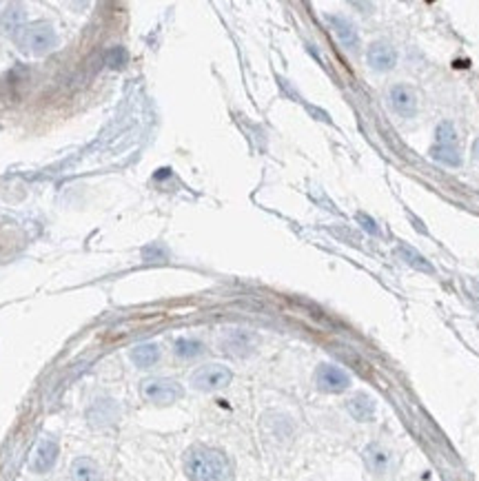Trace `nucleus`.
<instances>
[{
	"label": "nucleus",
	"mask_w": 479,
	"mask_h": 481,
	"mask_svg": "<svg viewBox=\"0 0 479 481\" xmlns=\"http://www.w3.org/2000/svg\"><path fill=\"white\" fill-rule=\"evenodd\" d=\"M184 473L189 481H233V464L222 450L197 443L184 455Z\"/></svg>",
	"instance_id": "obj_1"
},
{
	"label": "nucleus",
	"mask_w": 479,
	"mask_h": 481,
	"mask_svg": "<svg viewBox=\"0 0 479 481\" xmlns=\"http://www.w3.org/2000/svg\"><path fill=\"white\" fill-rule=\"evenodd\" d=\"M72 475H74V481H102V473H100L98 464L89 459V457H80V459L74 462Z\"/></svg>",
	"instance_id": "obj_13"
},
{
	"label": "nucleus",
	"mask_w": 479,
	"mask_h": 481,
	"mask_svg": "<svg viewBox=\"0 0 479 481\" xmlns=\"http://www.w3.org/2000/svg\"><path fill=\"white\" fill-rule=\"evenodd\" d=\"M473 156L479 160V140H475V145H473Z\"/></svg>",
	"instance_id": "obj_19"
},
{
	"label": "nucleus",
	"mask_w": 479,
	"mask_h": 481,
	"mask_svg": "<svg viewBox=\"0 0 479 481\" xmlns=\"http://www.w3.org/2000/svg\"><path fill=\"white\" fill-rule=\"evenodd\" d=\"M173 350H175V355L182 357V359H193V357L204 353V346H202V342H197V339L180 337V339H175Z\"/></svg>",
	"instance_id": "obj_17"
},
{
	"label": "nucleus",
	"mask_w": 479,
	"mask_h": 481,
	"mask_svg": "<svg viewBox=\"0 0 479 481\" xmlns=\"http://www.w3.org/2000/svg\"><path fill=\"white\" fill-rule=\"evenodd\" d=\"M395 253L400 255L408 266L417 268V271H422V273H435V271H433V266L428 264V260H424V257L419 255L415 249H411V246L400 244V246H397V249H395Z\"/></svg>",
	"instance_id": "obj_16"
},
{
	"label": "nucleus",
	"mask_w": 479,
	"mask_h": 481,
	"mask_svg": "<svg viewBox=\"0 0 479 481\" xmlns=\"http://www.w3.org/2000/svg\"><path fill=\"white\" fill-rule=\"evenodd\" d=\"M143 395H145V400H149L156 406H171V404L182 400L184 389L175 380L151 377V380L143 382Z\"/></svg>",
	"instance_id": "obj_2"
},
{
	"label": "nucleus",
	"mask_w": 479,
	"mask_h": 481,
	"mask_svg": "<svg viewBox=\"0 0 479 481\" xmlns=\"http://www.w3.org/2000/svg\"><path fill=\"white\" fill-rule=\"evenodd\" d=\"M364 459H366L368 471L375 473V475H387L391 471V464H393L391 453L380 443H371L368 446V448L364 450Z\"/></svg>",
	"instance_id": "obj_9"
},
{
	"label": "nucleus",
	"mask_w": 479,
	"mask_h": 481,
	"mask_svg": "<svg viewBox=\"0 0 479 481\" xmlns=\"http://www.w3.org/2000/svg\"><path fill=\"white\" fill-rule=\"evenodd\" d=\"M233 380V373L222 364H206L191 375V386L202 393H216L227 389Z\"/></svg>",
	"instance_id": "obj_3"
},
{
	"label": "nucleus",
	"mask_w": 479,
	"mask_h": 481,
	"mask_svg": "<svg viewBox=\"0 0 479 481\" xmlns=\"http://www.w3.org/2000/svg\"><path fill=\"white\" fill-rule=\"evenodd\" d=\"M222 346H225V350L231 355H247L253 348V335L244 333V331H233L231 335L225 337Z\"/></svg>",
	"instance_id": "obj_12"
},
{
	"label": "nucleus",
	"mask_w": 479,
	"mask_h": 481,
	"mask_svg": "<svg viewBox=\"0 0 479 481\" xmlns=\"http://www.w3.org/2000/svg\"><path fill=\"white\" fill-rule=\"evenodd\" d=\"M346 408H348L350 417L357 421H371L375 417V402H373V397L366 393H357L350 397L346 402Z\"/></svg>",
	"instance_id": "obj_10"
},
{
	"label": "nucleus",
	"mask_w": 479,
	"mask_h": 481,
	"mask_svg": "<svg viewBox=\"0 0 479 481\" xmlns=\"http://www.w3.org/2000/svg\"><path fill=\"white\" fill-rule=\"evenodd\" d=\"M357 222H362V229L368 231L371 236H380V229H377L375 220H373L371 215H366V213H357Z\"/></svg>",
	"instance_id": "obj_18"
},
{
	"label": "nucleus",
	"mask_w": 479,
	"mask_h": 481,
	"mask_svg": "<svg viewBox=\"0 0 479 481\" xmlns=\"http://www.w3.org/2000/svg\"><path fill=\"white\" fill-rule=\"evenodd\" d=\"M315 384L324 393H344L350 386V375L335 364H320L315 370Z\"/></svg>",
	"instance_id": "obj_4"
},
{
	"label": "nucleus",
	"mask_w": 479,
	"mask_h": 481,
	"mask_svg": "<svg viewBox=\"0 0 479 481\" xmlns=\"http://www.w3.org/2000/svg\"><path fill=\"white\" fill-rule=\"evenodd\" d=\"M58 455H60V448H58V443L54 439H42L38 443L36 453H33V459H31V471L33 473H49L51 468L56 466L58 462Z\"/></svg>",
	"instance_id": "obj_8"
},
{
	"label": "nucleus",
	"mask_w": 479,
	"mask_h": 481,
	"mask_svg": "<svg viewBox=\"0 0 479 481\" xmlns=\"http://www.w3.org/2000/svg\"><path fill=\"white\" fill-rule=\"evenodd\" d=\"M391 104L393 109L402 115V118H413L417 113V93L408 85H395L391 89Z\"/></svg>",
	"instance_id": "obj_7"
},
{
	"label": "nucleus",
	"mask_w": 479,
	"mask_h": 481,
	"mask_svg": "<svg viewBox=\"0 0 479 481\" xmlns=\"http://www.w3.org/2000/svg\"><path fill=\"white\" fill-rule=\"evenodd\" d=\"M366 60H368V67L375 69V72H391L397 65V51L387 40H377V42H371L368 51H366Z\"/></svg>",
	"instance_id": "obj_6"
},
{
	"label": "nucleus",
	"mask_w": 479,
	"mask_h": 481,
	"mask_svg": "<svg viewBox=\"0 0 479 481\" xmlns=\"http://www.w3.org/2000/svg\"><path fill=\"white\" fill-rule=\"evenodd\" d=\"M160 359V348L156 344H138L131 350V361L138 368H151Z\"/></svg>",
	"instance_id": "obj_14"
},
{
	"label": "nucleus",
	"mask_w": 479,
	"mask_h": 481,
	"mask_svg": "<svg viewBox=\"0 0 479 481\" xmlns=\"http://www.w3.org/2000/svg\"><path fill=\"white\" fill-rule=\"evenodd\" d=\"M96 413H98V417H91V424L93 426H109L115 421V417H118V408H115V404L111 400H102L89 410V415H96Z\"/></svg>",
	"instance_id": "obj_15"
},
{
	"label": "nucleus",
	"mask_w": 479,
	"mask_h": 481,
	"mask_svg": "<svg viewBox=\"0 0 479 481\" xmlns=\"http://www.w3.org/2000/svg\"><path fill=\"white\" fill-rule=\"evenodd\" d=\"M58 44L56 31L49 25H33L25 31L22 38V47L31 54H47Z\"/></svg>",
	"instance_id": "obj_5"
},
{
	"label": "nucleus",
	"mask_w": 479,
	"mask_h": 481,
	"mask_svg": "<svg viewBox=\"0 0 479 481\" xmlns=\"http://www.w3.org/2000/svg\"><path fill=\"white\" fill-rule=\"evenodd\" d=\"M329 22H331L337 40H340L346 49H355L359 44V36H357V29L353 27V22H348L342 16H329Z\"/></svg>",
	"instance_id": "obj_11"
}]
</instances>
